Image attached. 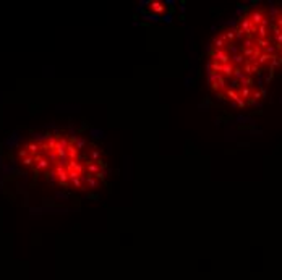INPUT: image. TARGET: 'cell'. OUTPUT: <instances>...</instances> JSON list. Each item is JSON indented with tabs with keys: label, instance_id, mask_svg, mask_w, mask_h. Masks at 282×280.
Segmentation results:
<instances>
[{
	"label": "cell",
	"instance_id": "obj_1",
	"mask_svg": "<svg viewBox=\"0 0 282 280\" xmlns=\"http://www.w3.org/2000/svg\"><path fill=\"white\" fill-rule=\"evenodd\" d=\"M18 165L39 183L70 193H91L109 177L104 152L94 141L67 131H44L17 147Z\"/></svg>",
	"mask_w": 282,
	"mask_h": 280
}]
</instances>
